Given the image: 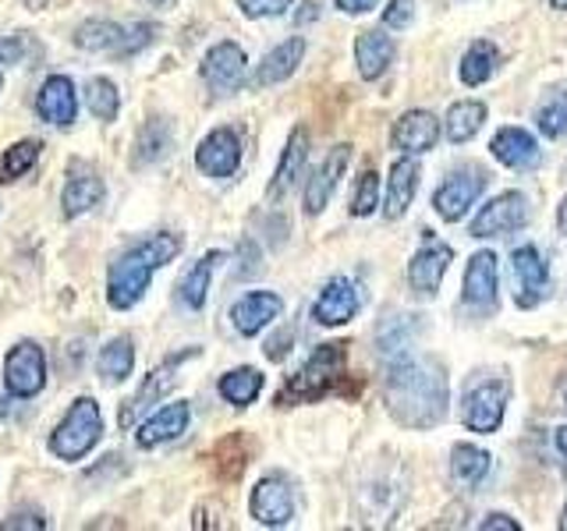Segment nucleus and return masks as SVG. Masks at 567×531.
<instances>
[{
  "label": "nucleus",
  "instance_id": "nucleus-1",
  "mask_svg": "<svg viewBox=\"0 0 567 531\" xmlns=\"http://www.w3.org/2000/svg\"><path fill=\"white\" fill-rule=\"evenodd\" d=\"M383 397L390 415L401 425H408V429H433L447 415V400H451L447 376H443L440 362L419 358L412 347L386 358Z\"/></svg>",
  "mask_w": 567,
  "mask_h": 531
},
{
  "label": "nucleus",
  "instance_id": "nucleus-2",
  "mask_svg": "<svg viewBox=\"0 0 567 531\" xmlns=\"http://www.w3.org/2000/svg\"><path fill=\"white\" fill-rule=\"evenodd\" d=\"M177 252H182V238H174V235H153L150 241L135 244L132 252H124L111 266V273H106V301H111L114 309L138 305V298L150 288V277L159 266L174 262Z\"/></svg>",
  "mask_w": 567,
  "mask_h": 531
},
{
  "label": "nucleus",
  "instance_id": "nucleus-3",
  "mask_svg": "<svg viewBox=\"0 0 567 531\" xmlns=\"http://www.w3.org/2000/svg\"><path fill=\"white\" fill-rule=\"evenodd\" d=\"M344 358H348V344H319L312 358L280 389V404H306L333 394L344 379Z\"/></svg>",
  "mask_w": 567,
  "mask_h": 531
},
{
  "label": "nucleus",
  "instance_id": "nucleus-4",
  "mask_svg": "<svg viewBox=\"0 0 567 531\" xmlns=\"http://www.w3.org/2000/svg\"><path fill=\"white\" fill-rule=\"evenodd\" d=\"M103 436V412L93 397H79L50 436V450L61 460H82Z\"/></svg>",
  "mask_w": 567,
  "mask_h": 531
},
{
  "label": "nucleus",
  "instance_id": "nucleus-5",
  "mask_svg": "<svg viewBox=\"0 0 567 531\" xmlns=\"http://www.w3.org/2000/svg\"><path fill=\"white\" fill-rule=\"evenodd\" d=\"M4 383L11 389V397L29 400L47 386V354L35 341H22L8 351L4 358Z\"/></svg>",
  "mask_w": 567,
  "mask_h": 531
},
{
  "label": "nucleus",
  "instance_id": "nucleus-6",
  "mask_svg": "<svg viewBox=\"0 0 567 531\" xmlns=\"http://www.w3.org/2000/svg\"><path fill=\"white\" fill-rule=\"evenodd\" d=\"M528 223V199L522 191H504L496 195L489 206H483V212L472 220V238H501L511 235V230H522Z\"/></svg>",
  "mask_w": 567,
  "mask_h": 531
},
{
  "label": "nucleus",
  "instance_id": "nucleus-7",
  "mask_svg": "<svg viewBox=\"0 0 567 531\" xmlns=\"http://www.w3.org/2000/svg\"><path fill=\"white\" fill-rule=\"evenodd\" d=\"M511 383L507 379H489L483 386H475L465 397V425L472 433H496L507 412Z\"/></svg>",
  "mask_w": 567,
  "mask_h": 531
},
{
  "label": "nucleus",
  "instance_id": "nucleus-8",
  "mask_svg": "<svg viewBox=\"0 0 567 531\" xmlns=\"http://www.w3.org/2000/svg\"><path fill=\"white\" fill-rule=\"evenodd\" d=\"M483 188H486V174L483 170H461V174L447 177V181L436 188L433 206H436V212L443 220L454 223L475 206V199L483 195Z\"/></svg>",
  "mask_w": 567,
  "mask_h": 531
},
{
  "label": "nucleus",
  "instance_id": "nucleus-9",
  "mask_svg": "<svg viewBox=\"0 0 567 531\" xmlns=\"http://www.w3.org/2000/svg\"><path fill=\"white\" fill-rule=\"evenodd\" d=\"M248 510H252V518L259 524L284 528L295 518V492H291V486L284 482L280 475L262 478V482L252 489V503H248Z\"/></svg>",
  "mask_w": 567,
  "mask_h": 531
},
{
  "label": "nucleus",
  "instance_id": "nucleus-10",
  "mask_svg": "<svg viewBox=\"0 0 567 531\" xmlns=\"http://www.w3.org/2000/svg\"><path fill=\"white\" fill-rule=\"evenodd\" d=\"M203 79H206V85L213 88V93H220V96L235 93V88L241 85V79H245V50L238 43H230V40L217 43L203 58Z\"/></svg>",
  "mask_w": 567,
  "mask_h": 531
},
{
  "label": "nucleus",
  "instance_id": "nucleus-11",
  "mask_svg": "<svg viewBox=\"0 0 567 531\" xmlns=\"http://www.w3.org/2000/svg\"><path fill=\"white\" fill-rule=\"evenodd\" d=\"M103 177L96 174L93 164H85V159H75V164L68 167V181H64V191H61V206H64V217H82L93 206H100L103 199Z\"/></svg>",
  "mask_w": 567,
  "mask_h": 531
},
{
  "label": "nucleus",
  "instance_id": "nucleus-12",
  "mask_svg": "<svg viewBox=\"0 0 567 531\" xmlns=\"http://www.w3.org/2000/svg\"><path fill=\"white\" fill-rule=\"evenodd\" d=\"M454 252H451V244H440L433 241V230H425V248L422 252H415V259L408 262V283L419 291V294H436L440 291V280L443 273H447V266H451Z\"/></svg>",
  "mask_w": 567,
  "mask_h": 531
},
{
  "label": "nucleus",
  "instance_id": "nucleus-13",
  "mask_svg": "<svg viewBox=\"0 0 567 531\" xmlns=\"http://www.w3.org/2000/svg\"><path fill=\"white\" fill-rule=\"evenodd\" d=\"M195 164L209 177H230L241 167V142L230 128H217L203 138V146L195 149Z\"/></svg>",
  "mask_w": 567,
  "mask_h": 531
},
{
  "label": "nucleus",
  "instance_id": "nucleus-14",
  "mask_svg": "<svg viewBox=\"0 0 567 531\" xmlns=\"http://www.w3.org/2000/svg\"><path fill=\"white\" fill-rule=\"evenodd\" d=\"M354 312H359V291L348 277H333L312 305V319L319 326H344L354 319Z\"/></svg>",
  "mask_w": 567,
  "mask_h": 531
},
{
  "label": "nucleus",
  "instance_id": "nucleus-15",
  "mask_svg": "<svg viewBox=\"0 0 567 531\" xmlns=\"http://www.w3.org/2000/svg\"><path fill=\"white\" fill-rule=\"evenodd\" d=\"M284 312V301L270 291H252L238 298L235 305H230V323L241 336H256L259 330H266L274 323V319Z\"/></svg>",
  "mask_w": 567,
  "mask_h": 531
},
{
  "label": "nucleus",
  "instance_id": "nucleus-16",
  "mask_svg": "<svg viewBox=\"0 0 567 531\" xmlns=\"http://www.w3.org/2000/svg\"><path fill=\"white\" fill-rule=\"evenodd\" d=\"M35 114H40L43 121H50V124H58V128L75 124L79 103H75V85H71L68 75H50L40 85V96H35Z\"/></svg>",
  "mask_w": 567,
  "mask_h": 531
},
{
  "label": "nucleus",
  "instance_id": "nucleus-17",
  "mask_svg": "<svg viewBox=\"0 0 567 531\" xmlns=\"http://www.w3.org/2000/svg\"><path fill=\"white\" fill-rule=\"evenodd\" d=\"M348 159H351V146H333L327 153L323 164L316 167V174L309 177V185H306V209L312 212V217L327 209L330 195H333L337 181H341V174L348 167Z\"/></svg>",
  "mask_w": 567,
  "mask_h": 531
},
{
  "label": "nucleus",
  "instance_id": "nucleus-18",
  "mask_svg": "<svg viewBox=\"0 0 567 531\" xmlns=\"http://www.w3.org/2000/svg\"><path fill=\"white\" fill-rule=\"evenodd\" d=\"M188 421H192V407L185 400H174L167 407H159L156 415H150L146 421L138 425V447H159V442H171L177 439L185 429H188Z\"/></svg>",
  "mask_w": 567,
  "mask_h": 531
},
{
  "label": "nucleus",
  "instance_id": "nucleus-19",
  "mask_svg": "<svg viewBox=\"0 0 567 531\" xmlns=\"http://www.w3.org/2000/svg\"><path fill=\"white\" fill-rule=\"evenodd\" d=\"M440 138V121L430 111H408L398 124H394V146L408 156L430 153Z\"/></svg>",
  "mask_w": 567,
  "mask_h": 531
},
{
  "label": "nucleus",
  "instance_id": "nucleus-20",
  "mask_svg": "<svg viewBox=\"0 0 567 531\" xmlns=\"http://www.w3.org/2000/svg\"><path fill=\"white\" fill-rule=\"evenodd\" d=\"M511 262H514V273H518V280H522V298L518 301H522L525 309L536 305V301L549 288V270H546L543 252H539L536 244H522V248H514Z\"/></svg>",
  "mask_w": 567,
  "mask_h": 531
},
{
  "label": "nucleus",
  "instance_id": "nucleus-21",
  "mask_svg": "<svg viewBox=\"0 0 567 531\" xmlns=\"http://www.w3.org/2000/svg\"><path fill=\"white\" fill-rule=\"evenodd\" d=\"M493 156L511 170H528L539 164V146L525 128H501L489 142Z\"/></svg>",
  "mask_w": 567,
  "mask_h": 531
},
{
  "label": "nucleus",
  "instance_id": "nucleus-22",
  "mask_svg": "<svg viewBox=\"0 0 567 531\" xmlns=\"http://www.w3.org/2000/svg\"><path fill=\"white\" fill-rule=\"evenodd\" d=\"M306 159H309V132L306 128H295L288 146H284V156H280V167L270 181V199H284L295 185L301 170H306Z\"/></svg>",
  "mask_w": 567,
  "mask_h": 531
},
{
  "label": "nucleus",
  "instance_id": "nucleus-23",
  "mask_svg": "<svg viewBox=\"0 0 567 531\" xmlns=\"http://www.w3.org/2000/svg\"><path fill=\"white\" fill-rule=\"evenodd\" d=\"M419 164L415 159H398L394 167H390V177H386V220H398L408 212V206H412L415 191H419Z\"/></svg>",
  "mask_w": 567,
  "mask_h": 531
},
{
  "label": "nucleus",
  "instance_id": "nucleus-24",
  "mask_svg": "<svg viewBox=\"0 0 567 531\" xmlns=\"http://www.w3.org/2000/svg\"><path fill=\"white\" fill-rule=\"evenodd\" d=\"M182 358H185V354H177V358H171L164 368H153V372H150V379H146V386L138 389V397L124 404V412H121V425H124V429H128V425H132L142 412H150L153 404H159V397L171 394L174 383H177L174 368H177V362H182Z\"/></svg>",
  "mask_w": 567,
  "mask_h": 531
},
{
  "label": "nucleus",
  "instance_id": "nucleus-25",
  "mask_svg": "<svg viewBox=\"0 0 567 531\" xmlns=\"http://www.w3.org/2000/svg\"><path fill=\"white\" fill-rule=\"evenodd\" d=\"M465 301L472 309H489L496 301V256L478 252L465 270Z\"/></svg>",
  "mask_w": 567,
  "mask_h": 531
},
{
  "label": "nucleus",
  "instance_id": "nucleus-26",
  "mask_svg": "<svg viewBox=\"0 0 567 531\" xmlns=\"http://www.w3.org/2000/svg\"><path fill=\"white\" fill-rule=\"evenodd\" d=\"M248 465H252V439L245 433H230L213 447V471L224 482H238Z\"/></svg>",
  "mask_w": 567,
  "mask_h": 531
},
{
  "label": "nucleus",
  "instance_id": "nucleus-27",
  "mask_svg": "<svg viewBox=\"0 0 567 531\" xmlns=\"http://www.w3.org/2000/svg\"><path fill=\"white\" fill-rule=\"evenodd\" d=\"M301 58H306V40H301V35H291V40H284L280 46H274L270 53H266L259 71H256V82L277 85L284 79H291L301 64Z\"/></svg>",
  "mask_w": 567,
  "mask_h": 531
},
{
  "label": "nucleus",
  "instance_id": "nucleus-28",
  "mask_svg": "<svg viewBox=\"0 0 567 531\" xmlns=\"http://www.w3.org/2000/svg\"><path fill=\"white\" fill-rule=\"evenodd\" d=\"M354 61H359V75L362 79H380L383 71L394 61V40H390L386 32L380 29H369L359 35V43H354Z\"/></svg>",
  "mask_w": 567,
  "mask_h": 531
},
{
  "label": "nucleus",
  "instance_id": "nucleus-29",
  "mask_svg": "<svg viewBox=\"0 0 567 531\" xmlns=\"http://www.w3.org/2000/svg\"><path fill=\"white\" fill-rule=\"evenodd\" d=\"M220 262H224L220 252H209V256H203V259L195 262L192 270L182 277V283H177V298H182L188 309H203V305H206L209 280H213V270H217Z\"/></svg>",
  "mask_w": 567,
  "mask_h": 531
},
{
  "label": "nucleus",
  "instance_id": "nucleus-30",
  "mask_svg": "<svg viewBox=\"0 0 567 531\" xmlns=\"http://www.w3.org/2000/svg\"><path fill=\"white\" fill-rule=\"evenodd\" d=\"M96 365H100V379L103 383H111V386L124 383L132 376V365H135V344L128 341V336H114V341L100 351Z\"/></svg>",
  "mask_w": 567,
  "mask_h": 531
},
{
  "label": "nucleus",
  "instance_id": "nucleus-31",
  "mask_svg": "<svg viewBox=\"0 0 567 531\" xmlns=\"http://www.w3.org/2000/svg\"><path fill=\"white\" fill-rule=\"evenodd\" d=\"M483 121H486V103L461 100L447 111V138L454 142V146H465V142H472L478 135Z\"/></svg>",
  "mask_w": 567,
  "mask_h": 531
},
{
  "label": "nucleus",
  "instance_id": "nucleus-32",
  "mask_svg": "<svg viewBox=\"0 0 567 531\" xmlns=\"http://www.w3.org/2000/svg\"><path fill=\"white\" fill-rule=\"evenodd\" d=\"M75 43L82 50H93V53H117L121 58V46H124V29L117 22H103V18H93V22H82L75 29Z\"/></svg>",
  "mask_w": 567,
  "mask_h": 531
},
{
  "label": "nucleus",
  "instance_id": "nucleus-33",
  "mask_svg": "<svg viewBox=\"0 0 567 531\" xmlns=\"http://www.w3.org/2000/svg\"><path fill=\"white\" fill-rule=\"evenodd\" d=\"M43 146L35 138H25V142H14V146L0 149V185H11L18 177H25L35 159H40Z\"/></svg>",
  "mask_w": 567,
  "mask_h": 531
},
{
  "label": "nucleus",
  "instance_id": "nucleus-34",
  "mask_svg": "<svg viewBox=\"0 0 567 531\" xmlns=\"http://www.w3.org/2000/svg\"><path fill=\"white\" fill-rule=\"evenodd\" d=\"M451 468L454 478H461L465 486H478L493 468V457L483 447H472V442H457L454 454H451Z\"/></svg>",
  "mask_w": 567,
  "mask_h": 531
},
{
  "label": "nucleus",
  "instance_id": "nucleus-35",
  "mask_svg": "<svg viewBox=\"0 0 567 531\" xmlns=\"http://www.w3.org/2000/svg\"><path fill=\"white\" fill-rule=\"evenodd\" d=\"M496 61H501L496 46L486 43V40H475L468 46L465 58H461V82H465V85H483V82H489L493 71H496Z\"/></svg>",
  "mask_w": 567,
  "mask_h": 531
},
{
  "label": "nucleus",
  "instance_id": "nucleus-36",
  "mask_svg": "<svg viewBox=\"0 0 567 531\" xmlns=\"http://www.w3.org/2000/svg\"><path fill=\"white\" fill-rule=\"evenodd\" d=\"M259 389H262V376L256 368H235V372H227V376H220V397L235 407L252 404L259 397Z\"/></svg>",
  "mask_w": 567,
  "mask_h": 531
},
{
  "label": "nucleus",
  "instance_id": "nucleus-37",
  "mask_svg": "<svg viewBox=\"0 0 567 531\" xmlns=\"http://www.w3.org/2000/svg\"><path fill=\"white\" fill-rule=\"evenodd\" d=\"M171 149V128L167 121H146L135 142V164H153Z\"/></svg>",
  "mask_w": 567,
  "mask_h": 531
},
{
  "label": "nucleus",
  "instance_id": "nucleus-38",
  "mask_svg": "<svg viewBox=\"0 0 567 531\" xmlns=\"http://www.w3.org/2000/svg\"><path fill=\"white\" fill-rule=\"evenodd\" d=\"M85 103H89V111H93V117L100 121H114L117 117V85L111 79H93L85 85Z\"/></svg>",
  "mask_w": 567,
  "mask_h": 531
},
{
  "label": "nucleus",
  "instance_id": "nucleus-39",
  "mask_svg": "<svg viewBox=\"0 0 567 531\" xmlns=\"http://www.w3.org/2000/svg\"><path fill=\"white\" fill-rule=\"evenodd\" d=\"M536 124H539V132L546 138L567 135V96H554L549 103H543L539 114H536Z\"/></svg>",
  "mask_w": 567,
  "mask_h": 531
},
{
  "label": "nucleus",
  "instance_id": "nucleus-40",
  "mask_svg": "<svg viewBox=\"0 0 567 531\" xmlns=\"http://www.w3.org/2000/svg\"><path fill=\"white\" fill-rule=\"evenodd\" d=\"M377 206H380V177L377 170H365L359 177V188H354L351 212L354 217H369V212H377Z\"/></svg>",
  "mask_w": 567,
  "mask_h": 531
},
{
  "label": "nucleus",
  "instance_id": "nucleus-41",
  "mask_svg": "<svg viewBox=\"0 0 567 531\" xmlns=\"http://www.w3.org/2000/svg\"><path fill=\"white\" fill-rule=\"evenodd\" d=\"M238 8L248 18H277L291 8V0H238Z\"/></svg>",
  "mask_w": 567,
  "mask_h": 531
},
{
  "label": "nucleus",
  "instance_id": "nucleus-42",
  "mask_svg": "<svg viewBox=\"0 0 567 531\" xmlns=\"http://www.w3.org/2000/svg\"><path fill=\"white\" fill-rule=\"evenodd\" d=\"M415 18V4L412 0H390V8L383 11V25L386 29H408Z\"/></svg>",
  "mask_w": 567,
  "mask_h": 531
},
{
  "label": "nucleus",
  "instance_id": "nucleus-43",
  "mask_svg": "<svg viewBox=\"0 0 567 531\" xmlns=\"http://www.w3.org/2000/svg\"><path fill=\"white\" fill-rule=\"evenodd\" d=\"M153 25L150 22H138L132 29H124V46H121V58H128V53H138L142 46H150L153 43Z\"/></svg>",
  "mask_w": 567,
  "mask_h": 531
},
{
  "label": "nucleus",
  "instance_id": "nucleus-44",
  "mask_svg": "<svg viewBox=\"0 0 567 531\" xmlns=\"http://www.w3.org/2000/svg\"><path fill=\"white\" fill-rule=\"evenodd\" d=\"M25 53L22 35H0V64H18Z\"/></svg>",
  "mask_w": 567,
  "mask_h": 531
},
{
  "label": "nucleus",
  "instance_id": "nucleus-45",
  "mask_svg": "<svg viewBox=\"0 0 567 531\" xmlns=\"http://www.w3.org/2000/svg\"><path fill=\"white\" fill-rule=\"evenodd\" d=\"M291 330H284L280 336H270V341H266V358H270V362H280L284 358V354H288L291 351Z\"/></svg>",
  "mask_w": 567,
  "mask_h": 531
},
{
  "label": "nucleus",
  "instance_id": "nucleus-46",
  "mask_svg": "<svg viewBox=\"0 0 567 531\" xmlns=\"http://www.w3.org/2000/svg\"><path fill=\"white\" fill-rule=\"evenodd\" d=\"M14 528H32V531H40V528H47V518H35V513H14V518L0 521V531H14Z\"/></svg>",
  "mask_w": 567,
  "mask_h": 531
},
{
  "label": "nucleus",
  "instance_id": "nucleus-47",
  "mask_svg": "<svg viewBox=\"0 0 567 531\" xmlns=\"http://www.w3.org/2000/svg\"><path fill=\"white\" fill-rule=\"evenodd\" d=\"M518 531V521L511 518V513H489V518L483 521V531Z\"/></svg>",
  "mask_w": 567,
  "mask_h": 531
},
{
  "label": "nucleus",
  "instance_id": "nucleus-48",
  "mask_svg": "<svg viewBox=\"0 0 567 531\" xmlns=\"http://www.w3.org/2000/svg\"><path fill=\"white\" fill-rule=\"evenodd\" d=\"M316 18H319L316 0H306V4H301V8L295 11V22H298V25H309V22H316Z\"/></svg>",
  "mask_w": 567,
  "mask_h": 531
},
{
  "label": "nucleus",
  "instance_id": "nucleus-49",
  "mask_svg": "<svg viewBox=\"0 0 567 531\" xmlns=\"http://www.w3.org/2000/svg\"><path fill=\"white\" fill-rule=\"evenodd\" d=\"M337 8L348 11V14H362L369 8H377V0H337Z\"/></svg>",
  "mask_w": 567,
  "mask_h": 531
},
{
  "label": "nucleus",
  "instance_id": "nucleus-50",
  "mask_svg": "<svg viewBox=\"0 0 567 531\" xmlns=\"http://www.w3.org/2000/svg\"><path fill=\"white\" fill-rule=\"evenodd\" d=\"M557 227H560V235H567V195H564V202L557 209Z\"/></svg>",
  "mask_w": 567,
  "mask_h": 531
},
{
  "label": "nucleus",
  "instance_id": "nucleus-51",
  "mask_svg": "<svg viewBox=\"0 0 567 531\" xmlns=\"http://www.w3.org/2000/svg\"><path fill=\"white\" fill-rule=\"evenodd\" d=\"M557 450L567 454V425H564V429H557Z\"/></svg>",
  "mask_w": 567,
  "mask_h": 531
},
{
  "label": "nucleus",
  "instance_id": "nucleus-52",
  "mask_svg": "<svg viewBox=\"0 0 567 531\" xmlns=\"http://www.w3.org/2000/svg\"><path fill=\"white\" fill-rule=\"evenodd\" d=\"M47 4H50V0H25V8H29V11H43Z\"/></svg>",
  "mask_w": 567,
  "mask_h": 531
},
{
  "label": "nucleus",
  "instance_id": "nucleus-53",
  "mask_svg": "<svg viewBox=\"0 0 567 531\" xmlns=\"http://www.w3.org/2000/svg\"><path fill=\"white\" fill-rule=\"evenodd\" d=\"M549 8H554V11H567V0H549Z\"/></svg>",
  "mask_w": 567,
  "mask_h": 531
},
{
  "label": "nucleus",
  "instance_id": "nucleus-54",
  "mask_svg": "<svg viewBox=\"0 0 567 531\" xmlns=\"http://www.w3.org/2000/svg\"><path fill=\"white\" fill-rule=\"evenodd\" d=\"M153 4H156V8H174L177 0H153Z\"/></svg>",
  "mask_w": 567,
  "mask_h": 531
},
{
  "label": "nucleus",
  "instance_id": "nucleus-55",
  "mask_svg": "<svg viewBox=\"0 0 567 531\" xmlns=\"http://www.w3.org/2000/svg\"><path fill=\"white\" fill-rule=\"evenodd\" d=\"M8 415V400L4 397H0V418H4Z\"/></svg>",
  "mask_w": 567,
  "mask_h": 531
},
{
  "label": "nucleus",
  "instance_id": "nucleus-56",
  "mask_svg": "<svg viewBox=\"0 0 567 531\" xmlns=\"http://www.w3.org/2000/svg\"><path fill=\"white\" fill-rule=\"evenodd\" d=\"M560 528L567 531V507H564V518H560Z\"/></svg>",
  "mask_w": 567,
  "mask_h": 531
}]
</instances>
